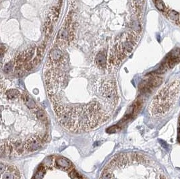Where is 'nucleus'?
<instances>
[{
	"mask_svg": "<svg viewBox=\"0 0 180 179\" xmlns=\"http://www.w3.org/2000/svg\"><path fill=\"white\" fill-rule=\"evenodd\" d=\"M24 105L14 108L1 105V153L20 156L37 151L47 141L49 120L45 110L26 93Z\"/></svg>",
	"mask_w": 180,
	"mask_h": 179,
	"instance_id": "1",
	"label": "nucleus"
},
{
	"mask_svg": "<svg viewBox=\"0 0 180 179\" xmlns=\"http://www.w3.org/2000/svg\"><path fill=\"white\" fill-rule=\"evenodd\" d=\"M33 179H87L76 170L69 160L52 156L43 162Z\"/></svg>",
	"mask_w": 180,
	"mask_h": 179,
	"instance_id": "2",
	"label": "nucleus"
},
{
	"mask_svg": "<svg viewBox=\"0 0 180 179\" xmlns=\"http://www.w3.org/2000/svg\"><path fill=\"white\" fill-rule=\"evenodd\" d=\"M1 179H24V178L16 166L1 162Z\"/></svg>",
	"mask_w": 180,
	"mask_h": 179,
	"instance_id": "3",
	"label": "nucleus"
},
{
	"mask_svg": "<svg viewBox=\"0 0 180 179\" xmlns=\"http://www.w3.org/2000/svg\"><path fill=\"white\" fill-rule=\"evenodd\" d=\"M45 44H42L39 47L37 48V53H36V56L35 57V59H33V63L34 65H38L39 63L41 62V59H42V58L43 57V55H44V52H45Z\"/></svg>",
	"mask_w": 180,
	"mask_h": 179,
	"instance_id": "4",
	"label": "nucleus"
},
{
	"mask_svg": "<svg viewBox=\"0 0 180 179\" xmlns=\"http://www.w3.org/2000/svg\"><path fill=\"white\" fill-rule=\"evenodd\" d=\"M132 1L136 15H138V16H141V13L143 10V6L144 5V0H132Z\"/></svg>",
	"mask_w": 180,
	"mask_h": 179,
	"instance_id": "5",
	"label": "nucleus"
},
{
	"mask_svg": "<svg viewBox=\"0 0 180 179\" xmlns=\"http://www.w3.org/2000/svg\"><path fill=\"white\" fill-rule=\"evenodd\" d=\"M45 37L46 38H49L51 35H52L53 30V26L52 22L51 21L50 18H49L47 19V22H46L45 25Z\"/></svg>",
	"mask_w": 180,
	"mask_h": 179,
	"instance_id": "6",
	"label": "nucleus"
},
{
	"mask_svg": "<svg viewBox=\"0 0 180 179\" xmlns=\"http://www.w3.org/2000/svg\"><path fill=\"white\" fill-rule=\"evenodd\" d=\"M62 53L59 49H53L50 53V59L53 63L60 61L62 57Z\"/></svg>",
	"mask_w": 180,
	"mask_h": 179,
	"instance_id": "7",
	"label": "nucleus"
},
{
	"mask_svg": "<svg viewBox=\"0 0 180 179\" xmlns=\"http://www.w3.org/2000/svg\"><path fill=\"white\" fill-rule=\"evenodd\" d=\"M166 16L168 17V18H169L171 20L176 22H177V23L179 22L180 15L176 11H174V10L167 11Z\"/></svg>",
	"mask_w": 180,
	"mask_h": 179,
	"instance_id": "8",
	"label": "nucleus"
},
{
	"mask_svg": "<svg viewBox=\"0 0 180 179\" xmlns=\"http://www.w3.org/2000/svg\"><path fill=\"white\" fill-rule=\"evenodd\" d=\"M96 62L101 67H104L106 64V56L104 53H99L96 58Z\"/></svg>",
	"mask_w": 180,
	"mask_h": 179,
	"instance_id": "9",
	"label": "nucleus"
},
{
	"mask_svg": "<svg viewBox=\"0 0 180 179\" xmlns=\"http://www.w3.org/2000/svg\"><path fill=\"white\" fill-rule=\"evenodd\" d=\"M154 2L155 6H156V8L159 9V10L161 12H165V7L162 0H154Z\"/></svg>",
	"mask_w": 180,
	"mask_h": 179,
	"instance_id": "10",
	"label": "nucleus"
},
{
	"mask_svg": "<svg viewBox=\"0 0 180 179\" xmlns=\"http://www.w3.org/2000/svg\"><path fill=\"white\" fill-rule=\"evenodd\" d=\"M52 14H53V20L55 22H56L58 19V17H59L60 15V9L59 8H56V7H55V8H53V10H52Z\"/></svg>",
	"mask_w": 180,
	"mask_h": 179,
	"instance_id": "11",
	"label": "nucleus"
},
{
	"mask_svg": "<svg viewBox=\"0 0 180 179\" xmlns=\"http://www.w3.org/2000/svg\"><path fill=\"white\" fill-rule=\"evenodd\" d=\"M180 54V49H178V48H177V49H175L172 51L170 53L169 55H168L169 57H179V55Z\"/></svg>",
	"mask_w": 180,
	"mask_h": 179,
	"instance_id": "12",
	"label": "nucleus"
},
{
	"mask_svg": "<svg viewBox=\"0 0 180 179\" xmlns=\"http://www.w3.org/2000/svg\"><path fill=\"white\" fill-rule=\"evenodd\" d=\"M12 68H13V65H12L11 63H9V64H6L5 65L4 67V71L6 72V73L8 74L12 71Z\"/></svg>",
	"mask_w": 180,
	"mask_h": 179,
	"instance_id": "13",
	"label": "nucleus"
},
{
	"mask_svg": "<svg viewBox=\"0 0 180 179\" xmlns=\"http://www.w3.org/2000/svg\"><path fill=\"white\" fill-rule=\"evenodd\" d=\"M7 49V48L6 47V45H1V57H3L4 54L6 53V51Z\"/></svg>",
	"mask_w": 180,
	"mask_h": 179,
	"instance_id": "14",
	"label": "nucleus"
},
{
	"mask_svg": "<svg viewBox=\"0 0 180 179\" xmlns=\"http://www.w3.org/2000/svg\"><path fill=\"white\" fill-rule=\"evenodd\" d=\"M160 144H161V145H162V146L164 147L165 149H168V145L167 144V143L165 142V141H162V140H160Z\"/></svg>",
	"mask_w": 180,
	"mask_h": 179,
	"instance_id": "15",
	"label": "nucleus"
}]
</instances>
